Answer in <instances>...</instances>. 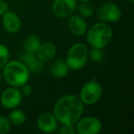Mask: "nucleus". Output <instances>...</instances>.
I'll use <instances>...</instances> for the list:
<instances>
[{
    "label": "nucleus",
    "instance_id": "nucleus-1",
    "mask_svg": "<svg viewBox=\"0 0 134 134\" xmlns=\"http://www.w3.org/2000/svg\"><path fill=\"white\" fill-rule=\"evenodd\" d=\"M56 119L66 125H74L80 119L84 106L80 97L75 95H66L58 99L53 108Z\"/></svg>",
    "mask_w": 134,
    "mask_h": 134
},
{
    "label": "nucleus",
    "instance_id": "nucleus-2",
    "mask_svg": "<svg viewBox=\"0 0 134 134\" xmlns=\"http://www.w3.org/2000/svg\"><path fill=\"white\" fill-rule=\"evenodd\" d=\"M5 80L14 87H21L28 82L30 78V71L23 63L19 61H11L5 65Z\"/></svg>",
    "mask_w": 134,
    "mask_h": 134
},
{
    "label": "nucleus",
    "instance_id": "nucleus-3",
    "mask_svg": "<svg viewBox=\"0 0 134 134\" xmlns=\"http://www.w3.org/2000/svg\"><path fill=\"white\" fill-rule=\"evenodd\" d=\"M113 31L109 25L104 22L96 23L87 31V41L93 48L103 49L110 42Z\"/></svg>",
    "mask_w": 134,
    "mask_h": 134
},
{
    "label": "nucleus",
    "instance_id": "nucleus-4",
    "mask_svg": "<svg viewBox=\"0 0 134 134\" xmlns=\"http://www.w3.org/2000/svg\"><path fill=\"white\" fill-rule=\"evenodd\" d=\"M88 58V51L83 43H75L70 48L67 54L66 63L70 69L80 70L86 65Z\"/></svg>",
    "mask_w": 134,
    "mask_h": 134
},
{
    "label": "nucleus",
    "instance_id": "nucleus-5",
    "mask_svg": "<svg viewBox=\"0 0 134 134\" xmlns=\"http://www.w3.org/2000/svg\"><path fill=\"white\" fill-rule=\"evenodd\" d=\"M102 86L98 82L91 80L82 87L80 92V99L86 105H94L102 97Z\"/></svg>",
    "mask_w": 134,
    "mask_h": 134
},
{
    "label": "nucleus",
    "instance_id": "nucleus-6",
    "mask_svg": "<svg viewBox=\"0 0 134 134\" xmlns=\"http://www.w3.org/2000/svg\"><path fill=\"white\" fill-rule=\"evenodd\" d=\"M97 17L104 22H114L120 19L121 11L115 4L108 2L100 6L97 10Z\"/></svg>",
    "mask_w": 134,
    "mask_h": 134
},
{
    "label": "nucleus",
    "instance_id": "nucleus-7",
    "mask_svg": "<svg viewBox=\"0 0 134 134\" xmlns=\"http://www.w3.org/2000/svg\"><path fill=\"white\" fill-rule=\"evenodd\" d=\"M101 129V121L95 117L84 118L78 120L76 125V131L79 134H96L100 132Z\"/></svg>",
    "mask_w": 134,
    "mask_h": 134
},
{
    "label": "nucleus",
    "instance_id": "nucleus-8",
    "mask_svg": "<svg viewBox=\"0 0 134 134\" xmlns=\"http://www.w3.org/2000/svg\"><path fill=\"white\" fill-rule=\"evenodd\" d=\"M76 8V0H55L52 4V12L58 18L70 17Z\"/></svg>",
    "mask_w": 134,
    "mask_h": 134
},
{
    "label": "nucleus",
    "instance_id": "nucleus-9",
    "mask_svg": "<svg viewBox=\"0 0 134 134\" xmlns=\"http://www.w3.org/2000/svg\"><path fill=\"white\" fill-rule=\"evenodd\" d=\"M22 101V94L17 88H8L1 95V104L6 108H15Z\"/></svg>",
    "mask_w": 134,
    "mask_h": 134
},
{
    "label": "nucleus",
    "instance_id": "nucleus-10",
    "mask_svg": "<svg viewBox=\"0 0 134 134\" xmlns=\"http://www.w3.org/2000/svg\"><path fill=\"white\" fill-rule=\"evenodd\" d=\"M21 61L23 62L27 68L30 72L32 73H39L41 72L43 69V62L38 58L37 55H35V52H25L20 56Z\"/></svg>",
    "mask_w": 134,
    "mask_h": 134
},
{
    "label": "nucleus",
    "instance_id": "nucleus-11",
    "mask_svg": "<svg viewBox=\"0 0 134 134\" xmlns=\"http://www.w3.org/2000/svg\"><path fill=\"white\" fill-rule=\"evenodd\" d=\"M37 124L41 131L45 133H51L57 128V119L53 114L45 112L38 118Z\"/></svg>",
    "mask_w": 134,
    "mask_h": 134
},
{
    "label": "nucleus",
    "instance_id": "nucleus-12",
    "mask_svg": "<svg viewBox=\"0 0 134 134\" xmlns=\"http://www.w3.org/2000/svg\"><path fill=\"white\" fill-rule=\"evenodd\" d=\"M2 23L4 29L9 33H16L21 27V21L19 16L14 12L8 11L3 15Z\"/></svg>",
    "mask_w": 134,
    "mask_h": 134
},
{
    "label": "nucleus",
    "instance_id": "nucleus-13",
    "mask_svg": "<svg viewBox=\"0 0 134 134\" xmlns=\"http://www.w3.org/2000/svg\"><path fill=\"white\" fill-rule=\"evenodd\" d=\"M68 28L70 31L76 36H82L87 30L86 22L80 16H72L68 20Z\"/></svg>",
    "mask_w": 134,
    "mask_h": 134
},
{
    "label": "nucleus",
    "instance_id": "nucleus-14",
    "mask_svg": "<svg viewBox=\"0 0 134 134\" xmlns=\"http://www.w3.org/2000/svg\"><path fill=\"white\" fill-rule=\"evenodd\" d=\"M56 52H57V50H56L55 45L53 43L46 42L40 45L36 53H37L38 58L44 63V62H49L53 59Z\"/></svg>",
    "mask_w": 134,
    "mask_h": 134
},
{
    "label": "nucleus",
    "instance_id": "nucleus-15",
    "mask_svg": "<svg viewBox=\"0 0 134 134\" xmlns=\"http://www.w3.org/2000/svg\"><path fill=\"white\" fill-rule=\"evenodd\" d=\"M68 71H69V67L67 65L66 62H64L63 60H57L51 65V73L53 76L58 78H63L66 76Z\"/></svg>",
    "mask_w": 134,
    "mask_h": 134
},
{
    "label": "nucleus",
    "instance_id": "nucleus-16",
    "mask_svg": "<svg viewBox=\"0 0 134 134\" xmlns=\"http://www.w3.org/2000/svg\"><path fill=\"white\" fill-rule=\"evenodd\" d=\"M40 45H41V41L36 35H30L23 43V47L26 52H35V53L39 49Z\"/></svg>",
    "mask_w": 134,
    "mask_h": 134
},
{
    "label": "nucleus",
    "instance_id": "nucleus-17",
    "mask_svg": "<svg viewBox=\"0 0 134 134\" xmlns=\"http://www.w3.org/2000/svg\"><path fill=\"white\" fill-rule=\"evenodd\" d=\"M9 120L14 125L19 126V125H22L26 121V115L21 110H13L9 114Z\"/></svg>",
    "mask_w": 134,
    "mask_h": 134
},
{
    "label": "nucleus",
    "instance_id": "nucleus-18",
    "mask_svg": "<svg viewBox=\"0 0 134 134\" xmlns=\"http://www.w3.org/2000/svg\"><path fill=\"white\" fill-rule=\"evenodd\" d=\"M78 11L81 16L86 17V18H89L93 16L94 12H95V9H94L92 5L85 2L78 7Z\"/></svg>",
    "mask_w": 134,
    "mask_h": 134
},
{
    "label": "nucleus",
    "instance_id": "nucleus-19",
    "mask_svg": "<svg viewBox=\"0 0 134 134\" xmlns=\"http://www.w3.org/2000/svg\"><path fill=\"white\" fill-rule=\"evenodd\" d=\"M9 59V51L4 44L0 43V68L4 67Z\"/></svg>",
    "mask_w": 134,
    "mask_h": 134
},
{
    "label": "nucleus",
    "instance_id": "nucleus-20",
    "mask_svg": "<svg viewBox=\"0 0 134 134\" xmlns=\"http://www.w3.org/2000/svg\"><path fill=\"white\" fill-rule=\"evenodd\" d=\"M90 57H91L93 62H95V63H99V62L102 61L103 57H104V52L102 51V49L94 48L93 50L91 51Z\"/></svg>",
    "mask_w": 134,
    "mask_h": 134
},
{
    "label": "nucleus",
    "instance_id": "nucleus-21",
    "mask_svg": "<svg viewBox=\"0 0 134 134\" xmlns=\"http://www.w3.org/2000/svg\"><path fill=\"white\" fill-rule=\"evenodd\" d=\"M10 130V123L8 119L0 116V134H6Z\"/></svg>",
    "mask_w": 134,
    "mask_h": 134
},
{
    "label": "nucleus",
    "instance_id": "nucleus-22",
    "mask_svg": "<svg viewBox=\"0 0 134 134\" xmlns=\"http://www.w3.org/2000/svg\"><path fill=\"white\" fill-rule=\"evenodd\" d=\"M63 126L57 130L58 133H61V134H74V133H75V130L73 128V125H66V124H63Z\"/></svg>",
    "mask_w": 134,
    "mask_h": 134
},
{
    "label": "nucleus",
    "instance_id": "nucleus-23",
    "mask_svg": "<svg viewBox=\"0 0 134 134\" xmlns=\"http://www.w3.org/2000/svg\"><path fill=\"white\" fill-rule=\"evenodd\" d=\"M8 11V5L4 0H0V16H3L6 12Z\"/></svg>",
    "mask_w": 134,
    "mask_h": 134
},
{
    "label": "nucleus",
    "instance_id": "nucleus-24",
    "mask_svg": "<svg viewBox=\"0 0 134 134\" xmlns=\"http://www.w3.org/2000/svg\"><path fill=\"white\" fill-rule=\"evenodd\" d=\"M22 89H21V94L22 95H24V96H30V94H31V92H32V89H31V86H29V85H27V84H25V85H23L22 86Z\"/></svg>",
    "mask_w": 134,
    "mask_h": 134
},
{
    "label": "nucleus",
    "instance_id": "nucleus-25",
    "mask_svg": "<svg viewBox=\"0 0 134 134\" xmlns=\"http://www.w3.org/2000/svg\"><path fill=\"white\" fill-rule=\"evenodd\" d=\"M80 1H82V2H88L90 0H80Z\"/></svg>",
    "mask_w": 134,
    "mask_h": 134
},
{
    "label": "nucleus",
    "instance_id": "nucleus-26",
    "mask_svg": "<svg viewBox=\"0 0 134 134\" xmlns=\"http://www.w3.org/2000/svg\"><path fill=\"white\" fill-rule=\"evenodd\" d=\"M1 78H2V75H1V73H0V81H1Z\"/></svg>",
    "mask_w": 134,
    "mask_h": 134
},
{
    "label": "nucleus",
    "instance_id": "nucleus-27",
    "mask_svg": "<svg viewBox=\"0 0 134 134\" xmlns=\"http://www.w3.org/2000/svg\"><path fill=\"white\" fill-rule=\"evenodd\" d=\"M133 1H134V0H130V2H133Z\"/></svg>",
    "mask_w": 134,
    "mask_h": 134
}]
</instances>
